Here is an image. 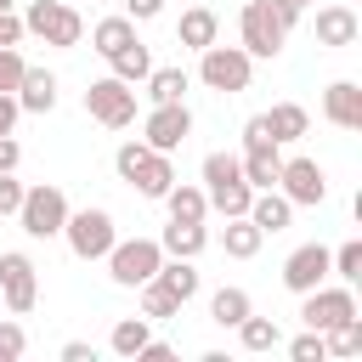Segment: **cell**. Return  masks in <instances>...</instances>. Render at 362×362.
Returning <instances> with one entry per match:
<instances>
[{
  "mask_svg": "<svg viewBox=\"0 0 362 362\" xmlns=\"http://www.w3.org/2000/svg\"><path fill=\"white\" fill-rule=\"evenodd\" d=\"M294 17H300V6H288V0H243V11H238L243 51L249 57H277L288 28H294Z\"/></svg>",
  "mask_w": 362,
  "mask_h": 362,
  "instance_id": "cell-1",
  "label": "cell"
},
{
  "mask_svg": "<svg viewBox=\"0 0 362 362\" xmlns=\"http://www.w3.org/2000/svg\"><path fill=\"white\" fill-rule=\"evenodd\" d=\"M113 170H119V181H130L141 198H164V192L175 187L170 158H164L158 147H147V141H124V147L113 153Z\"/></svg>",
  "mask_w": 362,
  "mask_h": 362,
  "instance_id": "cell-2",
  "label": "cell"
},
{
  "mask_svg": "<svg viewBox=\"0 0 362 362\" xmlns=\"http://www.w3.org/2000/svg\"><path fill=\"white\" fill-rule=\"evenodd\" d=\"M17 221H23V232L28 238H51V232H62V221H68V198H62V187H23V204H17Z\"/></svg>",
  "mask_w": 362,
  "mask_h": 362,
  "instance_id": "cell-3",
  "label": "cell"
},
{
  "mask_svg": "<svg viewBox=\"0 0 362 362\" xmlns=\"http://www.w3.org/2000/svg\"><path fill=\"white\" fill-rule=\"evenodd\" d=\"M23 28H28V34H40L45 45H79L85 17H79L74 6H62V0H34V6H28V17H23Z\"/></svg>",
  "mask_w": 362,
  "mask_h": 362,
  "instance_id": "cell-4",
  "label": "cell"
},
{
  "mask_svg": "<svg viewBox=\"0 0 362 362\" xmlns=\"http://www.w3.org/2000/svg\"><path fill=\"white\" fill-rule=\"evenodd\" d=\"M158 260H164V249H158L153 238H130V243H119V238H113V249H107V272H113V283H119V288L147 283V277L158 272Z\"/></svg>",
  "mask_w": 362,
  "mask_h": 362,
  "instance_id": "cell-5",
  "label": "cell"
},
{
  "mask_svg": "<svg viewBox=\"0 0 362 362\" xmlns=\"http://www.w3.org/2000/svg\"><path fill=\"white\" fill-rule=\"evenodd\" d=\"M249 51L243 45H204V62H198V79L209 90H249Z\"/></svg>",
  "mask_w": 362,
  "mask_h": 362,
  "instance_id": "cell-6",
  "label": "cell"
},
{
  "mask_svg": "<svg viewBox=\"0 0 362 362\" xmlns=\"http://www.w3.org/2000/svg\"><path fill=\"white\" fill-rule=\"evenodd\" d=\"M85 113L96 119V124H107V130H124L130 119H136V90L113 74V79H96L90 90H85Z\"/></svg>",
  "mask_w": 362,
  "mask_h": 362,
  "instance_id": "cell-7",
  "label": "cell"
},
{
  "mask_svg": "<svg viewBox=\"0 0 362 362\" xmlns=\"http://www.w3.org/2000/svg\"><path fill=\"white\" fill-rule=\"evenodd\" d=\"M62 232H68V249L79 260H102L113 249V215L107 209H79V215L62 221Z\"/></svg>",
  "mask_w": 362,
  "mask_h": 362,
  "instance_id": "cell-8",
  "label": "cell"
},
{
  "mask_svg": "<svg viewBox=\"0 0 362 362\" xmlns=\"http://www.w3.org/2000/svg\"><path fill=\"white\" fill-rule=\"evenodd\" d=\"M0 294H6V311H11V317L34 311L40 283H34V260H28V255H17V249L0 255Z\"/></svg>",
  "mask_w": 362,
  "mask_h": 362,
  "instance_id": "cell-9",
  "label": "cell"
},
{
  "mask_svg": "<svg viewBox=\"0 0 362 362\" xmlns=\"http://www.w3.org/2000/svg\"><path fill=\"white\" fill-rule=\"evenodd\" d=\"M300 317H305V328H317V334H328V328H339L345 317H356V300H351V288H305V305H300Z\"/></svg>",
  "mask_w": 362,
  "mask_h": 362,
  "instance_id": "cell-10",
  "label": "cell"
},
{
  "mask_svg": "<svg viewBox=\"0 0 362 362\" xmlns=\"http://www.w3.org/2000/svg\"><path fill=\"white\" fill-rule=\"evenodd\" d=\"M187 130H192L187 102H153V113H147V147L170 153V147H181V141H187Z\"/></svg>",
  "mask_w": 362,
  "mask_h": 362,
  "instance_id": "cell-11",
  "label": "cell"
},
{
  "mask_svg": "<svg viewBox=\"0 0 362 362\" xmlns=\"http://www.w3.org/2000/svg\"><path fill=\"white\" fill-rule=\"evenodd\" d=\"M277 187H283L288 204H322V198H328V181H322V170H317L311 158H283Z\"/></svg>",
  "mask_w": 362,
  "mask_h": 362,
  "instance_id": "cell-12",
  "label": "cell"
},
{
  "mask_svg": "<svg viewBox=\"0 0 362 362\" xmlns=\"http://www.w3.org/2000/svg\"><path fill=\"white\" fill-rule=\"evenodd\" d=\"M322 272H328V249H322V243H305V249H294V255L283 260V288L305 294V288L322 283Z\"/></svg>",
  "mask_w": 362,
  "mask_h": 362,
  "instance_id": "cell-13",
  "label": "cell"
},
{
  "mask_svg": "<svg viewBox=\"0 0 362 362\" xmlns=\"http://www.w3.org/2000/svg\"><path fill=\"white\" fill-rule=\"evenodd\" d=\"M322 119L339 124V130H362V90H356L351 79L328 85V96H322Z\"/></svg>",
  "mask_w": 362,
  "mask_h": 362,
  "instance_id": "cell-14",
  "label": "cell"
},
{
  "mask_svg": "<svg viewBox=\"0 0 362 362\" xmlns=\"http://www.w3.org/2000/svg\"><path fill=\"white\" fill-rule=\"evenodd\" d=\"M243 215H249V221H255V226H260V232L272 238V232H283V226L294 221V204H288V198H283L277 187H260V192L249 198V209H243Z\"/></svg>",
  "mask_w": 362,
  "mask_h": 362,
  "instance_id": "cell-15",
  "label": "cell"
},
{
  "mask_svg": "<svg viewBox=\"0 0 362 362\" xmlns=\"http://www.w3.org/2000/svg\"><path fill=\"white\" fill-rule=\"evenodd\" d=\"M17 107L51 113V107H57V74H51V68H23V79H17Z\"/></svg>",
  "mask_w": 362,
  "mask_h": 362,
  "instance_id": "cell-16",
  "label": "cell"
},
{
  "mask_svg": "<svg viewBox=\"0 0 362 362\" xmlns=\"http://www.w3.org/2000/svg\"><path fill=\"white\" fill-rule=\"evenodd\" d=\"M204 198H209V209H215V215H243V209H249V198H255V187H249L243 175H226V181H209V187H204Z\"/></svg>",
  "mask_w": 362,
  "mask_h": 362,
  "instance_id": "cell-17",
  "label": "cell"
},
{
  "mask_svg": "<svg viewBox=\"0 0 362 362\" xmlns=\"http://www.w3.org/2000/svg\"><path fill=\"white\" fill-rule=\"evenodd\" d=\"M317 40L322 45H351L356 40V11L351 6H322L317 11Z\"/></svg>",
  "mask_w": 362,
  "mask_h": 362,
  "instance_id": "cell-18",
  "label": "cell"
},
{
  "mask_svg": "<svg viewBox=\"0 0 362 362\" xmlns=\"http://www.w3.org/2000/svg\"><path fill=\"white\" fill-rule=\"evenodd\" d=\"M243 181L260 192V187H277V170H283V158H277V147H243Z\"/></svg>",
  "mask_w": 362,
  "mask_h": 362,
  "instance_id": "cell-19",
  "label": "cell"
},
{
  "mask_svg": "<svg viewBox=\"0 0 362 362\" xmlns=\"http://www.w3.org/2000/svg\"><path fill=\"white\" fill-rule=\"evenodd\" d=\"M221 243H226V255H238V260H249L260 243H266V232L249 221V215H226V232H221Z\"/></svg>",
  "mask_w": 362,
  "mask_h": 362,
  "instance_id": "cell-20",
  "label": "cell"
},
{
  "mask_svg": "<svg viewBox=\"0 0 362 362\" xmlns=\"http://www.w3.org/2000/svg\"><path fill=\"white\" fill-rule=\"evenodd\" d=\"M215 28H221V17H215L209 6H192V11H181V45H192V51L215 45Z\"/></svg>",
  "mask_w": 362,
  "mask_h": 362,
  "instance_id": "cell-21",
  "label": "cell"
},
{
  "mask_svg": "<svg viewBox=\"0 0 362 362\" xmlns=\"http://www.w3.org/2000/svg\"><path fill=\"white\" fill-rule=\"evenodd\" d=\"M158 249H164V255H181V260H192V255L204 249V221H170Z\"/></svg>",
  "mask_w": 362,
  "mask_h": 362,
  "instance_id": "cell-22",
  "label": "cell"
},
{
  "mask_svg": "<svg viewBox=\"0 0 362 362\" xmlns=\"http://www.w3.org/2000/svg\"><path fill=\"white\" fill-rule=\"evenodd\" d=\"M130 40H136V23H130V17H102V23L90 28V45H96L102 57H113V51H124Z\"/></svg>",
  "mask_w": 362,
  "mask_h": 362,
  "instance_id": "cell-23",
  "label": "cell"
},
{
  "mask_svg": "<svg viewBox=\"0 0 362 362\" xmlns=\"http://www.w3.org/2000/svg\"><path fill=\"white\" fill-rule=\"evenodd\" d=\"M266 124H272V141L283 147V141H300L305 136V107L300 102H277L272 113H266Z\"/></svg>",
  "mask_w": 362,
  "mask_h": 362,
  "instance_id": "cell-24",
  "label": "cell"
},
{
  "mask_svg": "<svg viewBox=\"0 0 362 362\" xmlns=\"http://www.w3.org/2000/svg\"><path fill=\"white\" fill-rule=\"evenodd\" d=\"M164 204H170V221H204L209 215V198H204V187H170L164 192Z\"/></svg>",
  "mask_w": 362,
  "mask_h": 362,
  "instance_id": "cell-25",
  "label": "cell"
},
{
  "mask_svg": "<svg viewBox=\"0 0 362 362\" xmlns=\"http://www.w3.org/2000/svg\"><path fill=\"white\" fill-rule=\"evenodd\" d=\"M170 294H181V300H192L198 294V272H192V260H181V255H170V260H158V272H153Z\"/></svg>",
  "mask_w": 362,
  "mask_h": 362,
  "instance_id": "cell-26",
  "label": "cell"
},
{
  "mask_svg": "<svg viewBox=\"0 0 362 362\" xmlns=\"http://www.w3.org/2000/svg\"><path fill=\"white\" fill-rule=\"evenodd\" d=\"M107 62H113V74H119L124 85H136V79H147V74H153V57H147V45H141V40H130V45H124V51H113Z\"/></svg>",
  "mask_w": 362,
  "mask_h": 362,
  "instance_id": "cell-27",
  "label": "cell"
},
{
  "mask_svg": "<svg viewBox=\"0 0 362 362\" xmlns=\"http://www.w3.org/2000/svg\"><path fill=\"white\" fill-rule=\"evenodd\" d=\"M136 288H141V317H175V311L187 305V300H181V294H170L158 277H147V283H136Z\"/></svg>",
  "mask_w": 362,
  "mask_h": 362,
  "instance_id": "cell-28",
  "label": "cell"
},
{
  "mask_svg": "<svg viewBox=\"0 0 362 362\" xmlns=\"http://www.w3.org/2000/svg\"><path fill=\"white\" fill-rule=\"evenodd\" d=\"M147 96L153 102H181L187 96V68H153L147 74Z\"/></svg>",
  "mask_w": 362,
  "mask_h": 362,
  "instance_id": "cell-29",
  "label": "cell"
},
{
  "mask_svg": "<svg viewBox=\"0 0 362 362\" xmlns=\"http://www.w3.org/2000/svg\"><path fill=\"white\" fill-rule=\"evenodd\" d=\"M209 317H215L221 328H238V322L249 317V294H243V288H221V294L209 300Z\"/></svg>",
  "mask_w": 362,
  "mask_h": 362,
  "instance_id": "cell-30",
  "label": "cell"
},
{
  "mask_svg": "<svg viewBox=\"0 0 362 362\" xmlns=\"http://www.w3.org/2000/svg\"><path fill=\"white\" fill-rule=\"evenodd\" d=\"M322 339H328V356H356V351H362V322H356V317H345V322H339V328H328Z\"/></svg>",
  "mask_w": 362,
  "mask_h": 362,
  "instance_id": "cell-31",
  "label": "cell"
},
{
  "mask_svg": "<svg viewBox=\"0 0 362 362\" xmlns=\"http://www.w3.org/2000/svg\"><path fill=\"white\" fill-rule=\"evenodd\" d=\"M238 328H243V351H272L277 345V322L272 317H243Z\"/></svg>",
  "mask_w": 362,
  "mask_h": 362,
  "instance_id": "cell-32",
  "label": "cell"
},
{
  "mask_svg": "<svg viewBox=\"0 0 362 362\" xmlns=\"http://www.w3.org/2000/svg\"><path fill=\"white\" fill-rule=\"evenodd\" d=\"M141 345H147V322H141V317H124V322L113 328V351H119V356H136Z\"/></svg>",
  "mask_w": 362,
  "mask_h": 362,
  "instance_id": "cell-33",
  "label": "cell"
},
{
  "mask_svg": "<svg viewBox=\"0 0 362 362\" xmlns=\"http://www.w3.org/2000/svg\"><path fill=\"white\" fill-rule=\"evenodd\" d=\"M328 272H339L345 283L362 277V243H339V255H328Z\"/></svg>",
  "mask_w": 362,
  "mask_h": 362,
  "instance_id": "cell-34",
  "label": "cell"
},
{
  "mask_svg": "<svg viewBox=\"0 0 362 362\" xmlns=\"http://www.w3.org/2000/svg\"><path fill=\"white\" fill-rule=\"evenodd\" d=\"M288 356H294V362H328V339L311 328V334H300V339L288 345Z\"/></svg>",
  "mask_w": 362,
  "mask_h": 362,
  "instance_id": "cell-35",
  "label": "cell"
},
{
  "mask_svg": "<svg viewBox=\"0 0 362 362\" xmlns=\"http://www.w3.org/2000/svg\"><path fill=\"white\" fill-rule=\"evenodd\" d=\"M23 57H17V45H0V90H17V79H23Z\"/></svg>",
  "mask_w": 362,
  "mask_h": 362,
  "instance_id": "cell-36",
  "label": "cell"
},
{
  "mask_svg": "<svg viewBox=\"0 0 362 362\" xmlns=\"http://www.w3.org/2000/svg\"><path fill=\"white\" fill-rule=\"evenodd\" d=\"M17 204H23V181L11 170H0V215H17Z\"/></svg>",
  "mask_w": 362,
  "mask_h": 362,
  "instance_id": "cell-37",
  "label": "cell"
},
{
  "mask_svg": "<svg viewBox=\"0 0 362 362\" xmlns=\"http://www.w3.org/2000/svg\"><path fill=\"white\" fill-rule=\"evenodd\" d=\"M243 147H277V141H272V124H266V113H255V119L243 124Z\"/></svg>",
  "mask_w": 362,
  "mask_h": 362,
  "instance_id": "cell-38",
  "label": "cell"
},
{
  "mask_svg": "<svg viewBox=\"0 0 362 362\" xmlns=\"http://www.w3.org/2000/svg\"><path fill=\"white\" fill-rule=\"evenodd\" d=\"M17 356H23V328L0 322V362H17Z\"/></svg>",
  "mask_w": 362,
  "mask_h": 362,
  "instance_id": "cell-39",
  "label": "cell"
},
{
  "mask_svg": "<svg viewBox=\"0 0 362 362\" xmlns=\"http://www.w3.org/2000/svg\"><path fill=\"white\" fill-rule=\"evenodd\" d=\"M23 40V17L17 11H0V45H17Z\"/></svg>",
  "mask_w": 362,
  "mask_h": 362,
  "instance_id": "cell-40",
  "label": "cell"
},
{
  "mask_svg": "<svg viewBox=\"0 0 362 362\" xmlns=\"http://www.w3.org/2000/svg\"><path fill=\"white\" fill-rule=\"evenodd\" d=\"M11 124H17V96L0 90V136H11Z\"/></svg>",
  "mask_w": 362,
  "mask_h": 362,
  "instance_id": "cell-41",
  "label": "cell"
},
{
  "mask_svg": "<svg viewBox=\"0 0 362 362\" xmlns=\"http://www.w3.org/2000/svg\"><path fill=\"white\" fill-rule=\"evenodd\" d=\"M130 6V17H158L164 11V0H124Z\"/></svg>",
  "mask_w": 362,
  "mask_h": 362,
  "instance_id": "cell-42",
  "label": "cell"
},
{
  "mask_svg": "<svg viewBox=\"0 0 362 362\" xmlns=\"http://www.w3.org/2000/svg\"><path fill=\"white\" fill-rule=\"evenodd\" d=\"M17 158H23V153H17V141H11V136H0V170H17Z\"/></svg>",
  "mask_w": 362,
  "mask_h": 362,
  "instance_id": "cell-43",
  "label": "cell"
},
{
  "mask_svg": "<svg viewBox=\"0 0 362 362\" xmlns=\"http://www.w3.org/2000/svg\"><path fill=\"white\" fill-rule=\"evenodd\" d=\"M62 362H90V345H79V339H68V345H62Z\"/></svg>",
  "mask_w": 362,
  "mask_h": 362,
  "instance_id": "cell-44",
  "label": "cell"
},
{
  "mask_svg": "<svg viewBox=\"0 0 362 362\" xmlns=\"http://www.w3.org/2000/svg\"><path fill=\"white\" fill-rule=\"evenodd\" d=\"M136 356H147V362H170V345H158V339H147Z\"/></svg>",
  "mask_w": 362,
  "mask_h": 362,
  "instance_id": "cell-45",
  "label": "cell"
},
{
  "mask_svg": "<svg viewBox=\"0 0 362 362\" xmlns=\"http://www.w3.org/2000/svg\"><path fill=\"white\" fill-rule=\"evenodd\" d=\"M288 6H311V0H288Z\"/></svg>",
  "mask_w": 362,
  "mask_h": 362,
  "instance_id": "cell-46",
  "label": "cell"
},
{
  "mask_svg": "<svg viewBox=\"0 0 362 362\" xmlns=\"http://www.w3.org/2000/svg\"><path fill=\"white\" fill-rule=\"evenodd\" d=\"M0 11H11V0H0Z\"/></svg>",
  "mask_w": 362,
  "mask_h": 362,
  "instance_id": "cell-47",
  "label": "cell"
}]
</instances>
